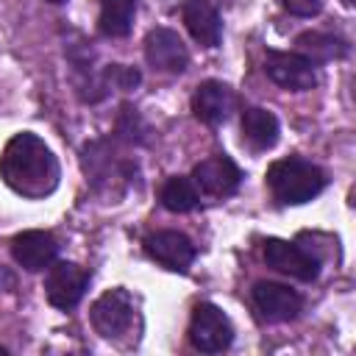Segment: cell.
I'll use <instances>...</instances> for the list:
<instances>
[{
	"label": "cell",
	"mask_w": 356,
	"mask_h": 356,
	"mask_svg": "<svg viewBox=\"0 0 356 356\" xmlns=\"http://www.w3.org/2000/svg\"><path fill=\"white\" fill-rule=\"evenodd\" d=\"M295 47L312 64L337 61V58H345L348 56V42L342 36H334V33H325V31H303L295 39Z\"/></svg>",
	"instance_id": "17"
},
{
	"label": "cell",
	"mask_w": 356,
	"mask_h": 356,
	"mask_svg": "<svg viewBox=\"0 0 356 356\" xmlns=\"http://www.w3.org/2000/svg\"><path fill=\"white\" fill-rule=\"evenodd\" d=\"M47 3H53V6H61V3H67V0H47Z\"/></svg>",
	"instance_id": "24"
},
{
	"label": "cell",
	"mask_w": 356,
	"mask_h": 356,
	"mask_svg": "<svg viewBox=\"0 0 356 356\" xmlns=\"http://www.w3.org/2000/svg\"><path fill=\"white\" fill-rule=\"evenodd\" d=\"M117 134H120L122 139H128V142H145L142 134H147V128H145V122H142V117L136 114L134 106H122V108H120Z\"/></svg>",
	"instance_id": "21"
},
{
	"label": "cell",
	"mask_w": 356,
	"mask_h": 356,
	"mask_svg": "<svg viewBox=\"0 0 356 356\" xmlns=\"http://www.w3.org/2000/svg\"><path fill=\"white\" fill-rule=\"evenodd\" d=\"M145 250L153 261H159L164 270H172V273H186L189 264L197 256L195 242L181 231H156V234H150L145 239Z\"/></svg>",
	"instance_id": "12"
},
{
	"label": "cell",
	"mask_w": 356,
	"mask_h": 356,
	"mask_svg": "<svg viewBox=\"0 0 356 356\" xmlns=\"http://www.w3.org/2000/svg\"><path fill=\"white\" fill-rule=\"evenodd\" d=\"M264 72L273 83H278L281 89H289V92H309L317 86V64H312L300 53L267 50Z\"/></svg>",
	"instance_id": "7"
},
{
	"label": "cell",
	"mask_w": 356,
	"mask_h": 356,
	"mask_svg": "<svg viewBox=\"0 0 356 356\" xmlns=\"http://www.w3.org/2000/svg\"><path fill=\"white\" fill-rule=\"evenodd\" d=\"M325 184H328L325 172L317 164L298 159V156L281 159V161L270 164V170H267V186L281 206L309 203L325 189Z\"/></svg>",
	"instance_id": "2"
},
{
	"label": "cell",
	"mask_w": 356,
	"mask_h": 356,
	"mask_svg": "<svg viewBox=\"0 0 356 356\" xmlns=\"http://www.w3.org/2000/svg\"><path fill=\"white\" fill-rule=\"evenodd\" d=\"M0 353H6V348H0Z\"/></svg>",
	"instance_id": "26"
},
{
	"label": "cell",
	"mask_w": 356,
	"mask_h": 356,
	"mask_svg": "<svg viewBox=\"0 0 356 356\" xmlns=\"http://www.w3.org/2000/svg\"><path fill=\"white\" fill-rule=\"evenodd\" d=\"M83 172H86V181L103 192V195H120L131 178H134V164L125 161L108 139H100V142H92L83 147Z\"/></svg>",
	"instance_id": "3"
},
{
	"label": "cell",
	"mask_w": 356,
	"mask_h": 356,
	"mask_svg": "<svg viewBox=\"0 0 356 356\" xmlns=\"http://www.w3.org/2000/svg\"><path fill=\"white\" fill-rule=\"evenodd\" d=\"M145 58H147V64L153 70L178 75L189 64V50H186L184 39L175 31H170V28H153L145 36Z\"/></svg>",
	"instance_id": "11"
},
{
	"label": "cell",
	"mask_w": 356,
	"mask_h": 356,
	"mask_svg": "<svg viewBox=\"0 0 356 356\" xmlns=\"http://www.w3.org/2000/svg\"><path fill=\"white\" fill-rule=\"evenodd\" d=\"M14 284H17V281H14V275H11L6 267H0V292H11V289H14Z\"/></svg>",
	"instance_id": "23"
},
{
	"label": "cell",
	"mask_w": 356,
	"mask_h": 356,
	"mask_svg": "<svg viewBox=\"0 0 356 356\" xmlns=\"http://www.w3.org/2000/svg\"><path fill=\"white\" fill-rule=\"evenodd\" d=\"M342 3H345V6H353V0H342Z\"/></svg>",
	"instance_id": "25"
},
{
	"label": "cell",
	"mask_w": 356,
	"mask_h": 356,
	"mask_svg": "<svg viewBox=\"0 0 356 356\" xmlns=\"http://www.w3.org/2000/svg\"><path fill=\"white\" fill-rule=\"evenodd\" d=\"M11 256L22 270L39 273L56 261L58 242L50 231H22L11 239Z\"/></svg>",
	"instance_id": "13"
},
{
	"label": "cell",
	"mask_w": 356,
	"mask_h": 356,
	"mask_svg": "<svg viewBox=\"0 0 356 356\" xmlns=\"http://www.w3.org/2000/svg\"><path fill=\"white\" fill-rule=\"evenodd\" d=\"M189 342L200 353H222L234 342V325L228 314L214 303H197L189 320Z\"/></svg>",
	"instance_id": "5"
},
{
	"label": "cell",
	"mask_w": 356,
	"mask_h": 356,
	"mask_svg": "<svg viewBox=\"0 0 356 356\" xmlns=\"http://www.w3.org/2000/svg\"><path fill=\"white\" fill-rule=\"evenodd\" d=\"M278 134H281V125L273 111L259 106H248L242 111V136L253 150H270L278 142Z\"/></svg>",
	"instance_id": "16"
},
{
	"label": "cell",
	"mask_w": 356,
	"mask_h": 356,
	"mask_svg": "<svg viewBox=\"0 0 356 356\" xmlns=\"http://www.w3.org/2000/svg\"><path fill=\"white\" fill-rule=\"evenodd\" d=\"M0 178L11 192L28 200H42L58 189L61 167L44 139L22 131L14 134L0 153Z\"/></svg>",
	"instance_id": "1"
},
{
	"label": "cell",
	"mask_w": 356,
	"mask_h": 356,
	"mask_svg": "<svg viewBox=\"0 0 356 356\" xmlns=\"http://www.w3.org/2000/svg\"><path fill=\"white\" fill-rule=\"evenodd\" d=\"M261 256H264L267 267H273L289 278H298L303 284H312L320 275V259L312 256V250H303L300 245H292L284 239H267L261 248Z\"/></svg>",
	"instance_id": "8"
},
{
	"label": "cell",
	"mask_w": 356,
	"mask_h": 356,
	"mask_svg": "<svg viewBox=\"0 0 356 356\" xmlns=\"http://www.w3.org/2000/svg\"><path fill=\"white\" fill-rule=\"evenodd\" d=\"M159 197H161V206L167 211H175V214H186V211H192L200 203V192H197L195 181L186 178V175L167 178L161 192H159Z\"/></svg>",
	"instance_id": "19"
},
{
	"label": "cell",
	"mask_w": 356,
	"mask_h": 356,
	"mask_svg": "<svg viewBox=\"0 0 356 356\" xmlns=\"http://www.w3.org/2000/svg\"><path fill=\"white\" fill-rule=\"evenodd\" d=\"M192 181H195L197 192H203L206 197H228L239 189L242 170L234 164V159L220 153V156H209L200 164H195Z\"/></svg>",
	"instance_id": "9"
},
{
	"label": "cell",
	"mask_w": 356,
	"mask_h": 356,
	"mask_svg": "<svg viewBox=\"0 0 356 356\" xmlns=\"http://www.w3.org/2000/svg\"><path fill=\"white\" fill-rule=\"evenodd\" d=\"M184 25L200 47H217L222 39V19L209 0H184Z\"/></svg>",
	"instance_id": "15"
},
{
	"label": "cell",
	"mask_w": 356,
	"mask_h": 356,
	"mask_svg": "<svg viewBox=\"0 0 356 356\" xmlns=\"http://www.w3.org/2000/svg\"><path fill=\"white\" fill-rule=\"evenodd\" d=\"M89 270H83L75 261H53L44 275V295L50 306L67 312L81 303V298L89 289Z\"/></svg>",
	"instance_id": "6"
},
{
	"label": "cell",
	"mask_w": 356,
	"mask_h": 356,
	"mask_svg": "<svg viewBox=\"0 0 356 356\" xmlns=\"http://www.w3.org/2000/svg\"><path fill=\"white\" fill-rule=\"evenodd\" d=\"M139 81H142L139 70L125 67V64H108V67L103 70V78H100V83H103L106 89H108V86H114V89H122V92L136 89V86H139Z\"/></svg>",
	"instance_id": "20"
},
{
	"label": "cell",
	"mask_w": 356,
	"mask_h": 356,
	"mask_svg": "<svg viewBox=\"0 0 356 356\" xmlns=\"http://www.w3.org/2000/svg\"><path fill=\"white\" fill-rule=\"evenodd\" d=\"M136 17V0H100L97 28L108 39H122L131 33Z\"/></svg>",
	"instance_id": "18"
},
{
	"label": "cell",
	"mask_w": 356,
	"mask_h": 356,
	"mask_svg": "<svg viewBox=\"0 0 356 356\" xmlns=\"http://www.w3.org/2000/svg\"><path fill=\"white\" fill-rule=\"evenodd\" d=\"M236 108V95L222 81H203L192 95V111L206 125H222Z\"/></svg>",
	"instance_id": "14"
},
{
	"label": "cell",
	"mask_w": 356,
	"mask_h": 356,
	"mask_svg": "<svg viewBox=\"0 0 356 356\" xmlns=\"http://www.w3.org/2000/svg\"><path fill=\"white\" fill-rule=\"evenodd\" d=\"M250 298L256 312L270 323H289L303 309V298L278 281H256L250 289Z\"/></svg>",
	"instance_id": "10"
},
{
	"label": "cell",
	"mask_w": 356,
	"mask_h": 356,
	"mask_svg": "<svg viewBox=\"0 0 356 356\" xmlns=\"http://www.w3.org/2000/svg\"><path fill=\"white\" fill-rule=\"evenodd\" d=\"M89 320L92 328L103 337V339H122L125 334H131L134 320H136V306L128 289L114 286L108 292H103L92 309H89Z\"/></svg>",
	"instance_id": "4"
},
{
	"label": "cell",
	"mask_w": 356,
	"mask_h": 356,
	"mask_svg": "<svg viewBox=\"0 0 356 356\" xmlns=\"http://www.w3.org/2000/svg\"><path fill=\"white\" fill-rule=\"evenodd\" d=\"M281 6L295 17H317L323 11V0H281Z\"/></svg>",
	"instance_id": "22"
}]
</instances>
